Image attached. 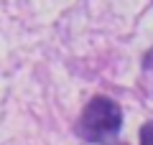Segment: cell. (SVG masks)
Wrapping results in <instances>:
<instances>
[{
  "label": "cell",
  "instance_id": "obj_2",
  "mask_svg": "<svg viewBox=\"0 0 153 145\" xmlns=\"http://www.w3.org/2000/svg\"><path fill=\"white\" fill-rule=\"evenodd\" d=\"M138 140H140V145H153V120L143 122L140 132H138Z\"/></svg>",
  "mask_w": 153,
  "mask_h": 145
},
{
  "label": "cell",
  "instance_id": "obj_3",
  "mask_svg": "<svg viewBox=\"0 0 153 145\" xmlns=\"http://www.w3.org/2000/svg\"><path fill=\"white\" fill-rule=\"evenodd\" d=\"M143 71H148V74H153V48H148L146 56H143Z\"/></svg>",
  "mask_w": 153,
  "mask_h": 145
},
{
  "label": "cell",
  "instance_id": "obj_1",
  "mask_svg": "<svg viewBox=\"0 0 153 145\" xmlns=\"http://www.w3.org/2000/svg\"><path fill=\"white\" fill-rule=\"evenodd\" d=\"M120 127H123V107L112 97L94 94L87 102V107L82 109L74 125V132L84 143H102V140L117 135Z\"/></svg>",
  "mask_w": 153,
  "mask_h": 145
}]
</instances>
